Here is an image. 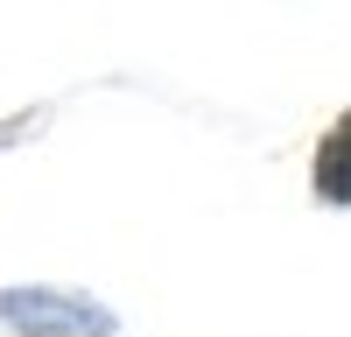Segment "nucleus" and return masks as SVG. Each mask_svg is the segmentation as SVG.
<instances>
[{
    "instance_id": "f257e3e1",
    "label": "nucleus",
    "mask_w": 351,
    "mask_h": 337,
    "mask_svg": "<svg viewBox=\"0 0 351 337\" xmlns=\"http://www.w3.org/2000/svg\"><path fill=\"white\" fill-rule=\"evenodd\" d=\"M0 316H14V323H28V330H106L99 309L56 302V295H0Z\"/></svg>"
},
{
    "instance_id": "f03ea898",
    "label": "nucleus",
    "mask_w": 351,
    "mask_h": 337,
    "mask_svg": "<svg viewBox=\"0 0 351 337\" xmlns=\"http://www.w3.org/2000/svg\"><path fill=\"white\" fill-rule=\"evenodd\" d=\"M324 197L330 204L344 197V127H330V140H324Z\"/></svg>"
}]
</instances>
